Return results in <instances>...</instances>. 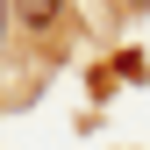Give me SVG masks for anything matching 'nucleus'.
Returning <instances> with one entry per match:
<instances>
[{
  "mask_svg": "<svg viewBox=\"0 0 150 150\" xmlns=\"http://www.w3.org/2000/svg\"><path fill=\"white\" fill-rule=\"evenodd\" d=\"M22 14H29V22H50V14H57V0H22Z\"/></svg>",
  "mask_w": 150,
  "mask_h": 150,
  "instance_id": "nucleus-1",
  "label": "nucleus"
}]
</instances>
